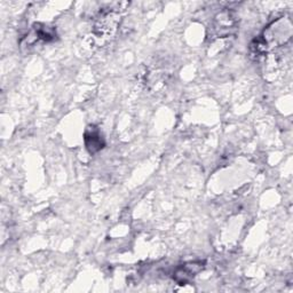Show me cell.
Listing matches in <instances>:
<instances>
[{"instance_id": "1", "label": "cell", "mask_w": 293, "mask_h": 293, "mask_svg": "<svg viewBox=\"0 0 293 293\" xmlns=\"http://www.w3.org/2000/svg\"><path fill=\"white\" fill-rule=\"evenodd\" d=\"M200 269H203V262H190L187 265L179 267L177 272L174 274L175 281L179 282L180 284H185L187 282H189L194 276L199 272Z\"/></svg>"}, {"instance_id": "2", "label": "cell", "mask_w": 293, "mask_h": 293, "mask_svg": "<svg viewBox=\"0 0 293 293\" xmlns=\"http://www.w3.org/2000/svg\"><path fill=\"white\" fill-rule=\"evenodd\" d=\"M86 137L91 138V142H86L87 149H89L91 152H95L102 148L100 135L98 133H93V132H92L91 134H86Z\"/></svg>"}]
</instances>
